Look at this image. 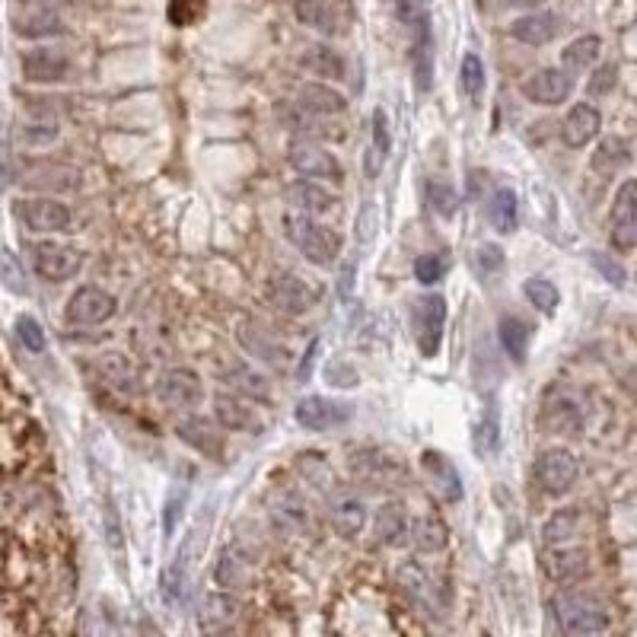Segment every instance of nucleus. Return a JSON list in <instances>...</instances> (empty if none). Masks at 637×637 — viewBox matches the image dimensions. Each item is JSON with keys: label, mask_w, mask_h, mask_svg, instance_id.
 <instances>
[{"label": "nucleus", "mask_w": 637, "mask_h": 637, "mask_svg": "<svg viewBox=\"0 0 637 637\" xmlns=\"http://www.w3.org/2000/svg\"><path fill=\"white\" fill-rule=\"evenodd\" d=\"M555 622L564 637H602L612 625V615L606 602H599L593 593L564 590L555 596Z\"/></svg>", "instance_id": "f257e3e1"}, {"label": "nucleus", "mask_w": 637, "mask_h": 637, "mask_svg": "<svg viewBox=\"0 0 637 637\" xmlns=\"http://www.w3.org/2000/svg\"><path fill=\"white\" fill-rule=\"evenodd\" d=\"M284 230L287 239L294 243V249L306 258V262H313L319 268H329L338 262L341 255V236L329 227H322L319 220L306 217V214H287L284 217Z\"/></svg>", "instance_id": "f03ea898"}, {"label": "nucleus", "mask_w": 637, "mask_h": 637, "mask_svg": "<svg viewBox=\"0 0 637 637\" xmlns=\"http://www.w3.org/2000/svg\"><path fill=\"white\" fill-rule=\"evenodd\" d=\"M539 421L545 430L561 437H577L587 430L590 421V405L574 386H552L542 395V411Z\"/></svg>", "instance_id": "7ed1b4c3"}, {"label": "nucleus", "mask_w": 637, "mask_h": 637, "mask_svg": "<svg viewBox=\"0 0 637 637\" xmlns=\"http://www.w3.org/2000/svg\"><path fill=\"white\" fill-rule=\"evenodd\" d=\"M536 478L545 494H567L580 478V459L564 446H548L536 459Z\"/></svg>", "instance_id": "20e7f679"}, {"label": "nucleus", "mask_w": 637, "mask_h": 637, "mask_svg": "<svg viewBox=\"0 0 637 637\" xmlns=\"http://www.w3.org/2000/svg\"><path fill=\"white\" fill-rule=\"evenodd\" d=\"M287 160H290V166L300 172V179H313V182L325 179V182H335V185L344 182L341 163L325 147L306 141V137H294V141H290Z\"/></svg>", "instance_id": "39448f33"}, {"label": "nucleus", "mask_w": 637, "mask_h": 637, "mask_svg": "<svg viewBox=\"0 0 637 637\" xmlns=\"http://www.w3.org/2000/svg\"><path fill=\"white\" fill-rule=\"evenodd\" d=\"M268 297L274 306L284 309V313L300 316V313H309V309L322 300V290H319V284L300 278V274L284 271V274H274L268 281Z\"/></svg>", "instance_id": "423d86ee"}, {"label": "nucleus", "mask_w": 637, "mask_h": 637, "mask_svg": "<svg viewBox=\"0 0 637 637\" xmlns=\"http://www.w3.org/2000/svg\"><path fill=\"white\" fill-rule=\"evenodd\" d=\"M13 211L32 233H61L71 227V208L55 198H20Z\"/></svg>", "instance_id": "0eeeda50"}, {"label": "nucleus", "mask_w": 637, "mask_h": 637, "mask_svg": "<svg viewBox=\"0 0 637 637\" xmlns=\"http://www.w3.org/2000/svg\"><path fill=\"white\" fill-rule=\"evenodd\" d=\"M29 255H32V268L39 271V278L55 281V284L71 281L74 274L80 271V265H83V255L77 249L51 243V239H48V243H36L29 249Z\"/></svg>", "instance_id": "6e6552de"}, {"label": "nucleus", "mask_w": 637, "mask_h": 637, "mask_svg": "<svg viewBox=\"0 0 637 637\" xmlns=\"http://www.w3.org/2000/svg\"><path fill=\"white\" fill-rule=\"evenodd\" d=\"M446 329V300L440 294H424L415 303V335L424 357H437Z\"/></svg>", "instance_id": "1a4fd4ad"}, {"label": "nucleus", "mask_w": 637, "mask_h": 637, "mask_svg": "<svg viewBox=\"0 0 637 637\" xmlns=\"http://www.w3.org/2000/svg\"><path fill=\"white\" fill-rule=\"evenodd\" d=\"M612 243L615 249L631 252L637 246V179L618 185L612 201Z\"/></svg>", "instance_id": "9d476101"}, {"label": "nucleus", "mask_w": 637, "mask_h": 637, "mask_svg": "<svg viewBox=\"0 0 637 637\" xmlns=\"http://www.w3.org/2000/svg\"><path fill=\"white\" fill-rule=\"evenodd\" d=\"M520 90L529 102H539V106H561L574 93V77L561 67H542V71L523 80Z\"/></svg>", "instance_id": "9b49d317"}, {"label": "nucleus", "mask_w": 637, "mask_h": 637, "mask_svg": "<svg viewBox=\"0 0 637 637\" xmlns=\"http://www.w3.org/2000/svg\"><path fill=\"white\" fill-rule=\"evenodd\" d=\"M118 313V300L102 287H80L77 294L67 300V319L80 325H102Z\"/></svg>", "instance_id": "f8f14e48"}, {"label": "nucleus", "mask_w": 637, "mask_h": 637, "mask_svg": "<svg viewBox=\"0 0 637 637\" xmlns=\"http://www.w3.org/2000/svg\"><path fill=\"white\" fill-rule=\"evenodd\" d=\"M157 395H160V402H163L166 408H172V411H188V408H195V405L201 402L204 389H201L198 373L179 367V370L163 373V380H160V386H157Z\"/></svg>", "instance_id": "ddd939ff"}, {"label": "nucleus", "mask_w": 637, "mask_h": 637, "mask_svg": "<svg viewBox=\"0 0 637 637\" xmlns=\"http://www.w3.org/2000/svg\"><path fill=\"white\" fill-rule=\"evenodd\" d=\"M329 523L341 539H357L367 523V504L354 491H332L329 497Z\"/></svg>", "instance_id": "4468645a"}, {"label": "nucleus", "mask_w": 637, "mask_h": 637, "mask_svg": "<svg viewBox=\"0 0 637 637\" xmlns=\"http://www.w3.org/2000/svg\"><path fill=\"white\" fill-rule=\"evenodd\" d=\"M351 418V408L344 402H332V399H322V395H306V399L297 405V424L306 430H332L341 427L344 421Z\"/></svg>", "instance_id": "2eb2a0df"}, {"label": "nucleus", "mask_w": 637, "mask_h": 637, "mask_svg": "<svg viewBox=\"0 0 637 637\" xmlns=\"http://www.w3.org/2000/svg\"><path fill=\"white\" fill-rule=\"evenodd\" d=\"M268 516L281 532H303L309 526V507L306 501L290 488H274L268 494Z\"/></svg>", "instance_id": "dca6fc26"}, {"label": "nucleus", "mask_w": 637, "mask_h": 637, "mask_svg": "<svg viewBox=\"0 0 637 637\" xmlns=\"http://www.w3.org/2000/svg\"><path fill=\"white\" fill-rule=\"evenodd\" d=\"M93 370L99 376L102 386H109L112 392H122V395H131L137 392V367L134 360L128 354H118V351H109V354H99L93 360Z\"/></svg>", "instance_id": "f3484780"}, {"label": "nucleus", "mask_w": 637, "mask_h": 637, "mask_svg": "<svg viewBox=\"0 0 637 637\" xmlns=\"http://www.w3.org/2000/svg\"><path fill=\"white\" fill-rule=\"evenodd\" d=\"M395 580H399L402 593L415 602V606L421 609H434L437 606V583H434V574L427 571V567L421 561H402L399 571H395Z\"/></svg>", "instance_id": "a211bd4d"}, {"label": "nucleus", "mask_w": 637, "mask_h": 637, "mask_svg": "<svg viewBox=\"0 0 637 637\" xmlns=\"http://www.w3.org/2000/svg\"><path fill=\"white\" fill-rule=\"evenodd\" d=\"M599 128H602L599 109L590 106V102H577V106L567 112L564 122H561V141L571 150H580L593 141V137L599 134Z\"/></svg>", "instance_id": "6ab92c4d"}, {"label": "nucleus", "mask_w": 637, "mask_h": 637, "mask_svg": "<svg viewBox=\"0 0 637 637\" xmlns=\"http://www.w3.org/2000/svg\"><path fill=\"white\" fill-rule=\"evenodd\" d=\"M351 472L360 478V481H367V485L373 488H380V485H395L402 475L399 469V462H395L389 453L383 450H360L357 456H351Z\"/></svg>", "instance_id": "aec40b11"}, {"label": "nucleus", "mask_w": 637, "mask_h": 637, "mask_svg": "<svg viewBox=\"0 0 637 637\" xmlns=\"http://www.w3.org/2000/svg\"><path fill=\"white\" fill-rule=\"evenodd\" d=\"M287 201L294 204L297 214H306V217H313V214H332L338 208V198L329 192V188L313 182V179L290 182L287 185Z\"/></svg>", "instance_id": "412c9836"}, {"label": "nucleus", "mask_w": 637, "mask_h": 637, "mask_svg": "<svg viewBox=\"0 0 637 637\" xmlns=\"http://www.w3.org/2000/svg\"><path fill=\"white\" fill-rule=\"evenodd\" d=\"M67 71H71V61L55 48H36L23 58V77L29 83H58L67 77Z\"/></svg>", "instance_id": "4be33fe9"}, {"label": "nucleus", "mask_w": 637, "mask_h": 637, "mask_svg": "<svg viewBox=\"0 0 637 637\" xmlns=\"http://www.w3.org/2000/svg\"><path fill=\"white\" fill-rule=\"evenodd\" d=\"M176 434L179 440H185L192 450L204 453V456H220L223 450V437L220 430L214 427V421L208 418H198V415H182L176 421Z\"/></svg>", "instance_id": "5701e85b"}, {"label": "nucleus", "mask_w": 637, "mask_h": 637, "mask_svg": "<svg viewBox=\"0 0 637 637\" xmlns=\"http://www.w3.org/2000/svg\"><path fill=\"white\" fill-rule=\"evenodd\" d=\"M411 532V513L402 501H389L376 510L373 516V536L376 542H386V545H402Z\"/></svg>", "instance_id": "b1692460"}, {"label": "nucleus", "mask_w": 637, "mask_h": 637, "mask_svg": "<svg viewBox=\"0 0 637 637\" xmlns=\"http://www.w3.org/2000/svg\"><path fill=\"white\" fill-rule=\"evenodd\" d=\"M558 32H561V20L555 13H529V16H520V20L510 26V36L523 45H532V48L548 45Z\"/></svg>", "instance_id": "393cba45"}, {"label": "nucleus", "mask_w": 637, "mask_h": 637, "mask_svg": "<svg viewBox=\"0 0 637 637\" xmlns=\"http://www.w3.org/2000/svg\"><path fill=\"white\" fill-rule=\"evenodd\" d=\"M421 466H424L427 478L434 481V488L440 491L443 501H450V504L459 501V497H462V478H459V472H456V466L450 459H446L443 453H437V450H427L421 456Z\"/></svg>", "instance_id": "a878e982"}, {"label": "nucleus", "mask_w": 637, "mask_h": 637, "mask_svg": "<svg viewBox=\"0 0 637 637\" xmlns=\"http://www.w3.org/2000/svg\"><path fill=\"white\" fill-rule=\"evenodd\" d=\"M214 577L227 593H239L252 583V561L243 558L239 548H223L214 564Z\"/></svg>", "instance_id": "bb28decb"}, {"label": "nucleus", "mask_w": 637, "mask_h": 637, "mask_svg": "<svg viewBox=\"0 0 637 637\" xmlns=\"http://www.w3.org/2000/svg\"><path fill=\"white\" fill-rule=\"evenodd\" d=\"M239 618V602L233 593L220 590V593H208L201 602V625L208 628V634L217 631H230Z\"/></svg>", "instance_id": "cd10ccee"}, {"label": "nucleus", "mask_w": 637, "mask_h": 637, "mask_svg": "<svg viewBox=\"0 0 637 637\" xmlns=\"http://www.w3.org/2000/svg\"><path fill=\"white\" fill-rule=\"evenodd\" d=\"M344 106H348V99L325 83H306L297 96V109L303 115H341Z\"/></svg>", "instance_id": "c85d7f7f"}, {"label": "nucleus", "mask_w": 637, "mask_h": 637, "mask_svg": "<svg viewBox=\"0 0 637 637\" xmlns=\"http://www.w3.org/2000/svg\"><path fill=\"white\" fill-rule=\"evenodd\" d=\"M214 415L227 430H255L258 427V415L249 402H243L233 392H220L214 399Z\"/></svg>", "instance_id": "c756f323"}, {"label": "nucleus", "mask_w": 637, "mask_h": 637, "mask_svg": "<svg viewBox=\"0 0 637 637\" xmlns=\"http://www.w3.org/2000/svg\"><path fill=\"white\" fill-rule=\"evenodd\" d=\"M590 571V555L587 548H571V545H561L558 552L548 561V574H552L558 583H577L583 580Z\"/></svg>", "instance_id": "7c9ffc66"}, {"label": "nucleus", "mask_w": 637, "mask_h": 637, "mask_svg": "<svg viewBox=\"0 0 637 637\" xmlns=\"http://www.w3.org/2000/svg\"><path fill=\"white\" fill-rule=\"evenodd\" d=\"M77 182H80V172L61 163H42L23 176L26 188H48V192H67V188H74Z\"/></svg>", "instance_id": "2f4dec72"}, {"label": "nucleus", "mask_w": 637, "mask_h": 637, "mask_svg": "<svg viewBox=\"0 0 637 637\" xmlns=\"http://www.w3.org/2000/svg\"><path fill=\"white\" fill-rule=\"evenodd\" d=\"M239 344L258 360H265V364H281V360H287V351L278 344V338H271L265 329H258L255 322L239 325Z\"/></svg>", "instance_id": "473e14b6"}, {"label": "nucleus", "mask_w": 637, "mask_h": 637, "mask_svg": "<svg viewBox=\"0 0 637 637\" xmlns=\"http://www.w3.org/2000/svg\"><path fill=\"white\" fill-rule=\"evenodd\" d=\"M580 532V510L577 507H564V510H555L552 516L545 520L542 526V542L548 548H561L567 542H574Z\"/></svg>", "instance_id": "72a5a7b5"}, {"label": "nucleus", "mask_w": 637, "mask_h": 637, "mask_svg": "<svg viewBox=\"0 0 637 637\" xmlns=\"http://www.w3.org/2000/svg\"><path fill=\"white\" fill-rule=\"evenodd\" d=\"M411 542H415V548L418 552H424V555H437V552H443L446 548V523L440 520L437 513H427V516H421V520H415L411 523Z\"/></svg>", "instance_id": "f704fd0d"}, {"label": "nucleus", "mask_w": 637, "mask_h": 637, "mask_svg": "<svg viewBox=\"0 0 637 637\" xmlns=\"http://www.w3.org/2000/svg\"><path fill=\"white\" fill-rule=\"evenodd\" d=\"M497 335H501V344H504V351L510 354L513 364H523L526 354H529V338H532L529 325L520 316H504L501 325H497Z\"/></svg>", "instance_id": "c9c22d12"}, {"label": "nucleus", "mask_w": 637, "mask_h": 637, "mask_svg": "<svg viewBox=\"0 0 637 637\" xmlns=\"http://www.w3.org/2000/svg\"><path fill=\"white\" fill-rule=\"evenodd\" d=\"M297 20L316 32H325V36H332L338 32V16L332 10V4H325V0H297L294 4Z\"/></svg>", "instance_id": "e433bc0d"}, {"label": "nucleus", "mask_w": 637, "mask_h": 637, "mask_svg": "<svg viewBox=\"0 0 637 637\" xmlns=\"http://www.w3.org/2000/svg\"><path fill=\"white\" fill-rule=\"evenodd\" d=\"M516 208H520V201H516L513 188H497L491 195L488 204V220L497 233H513L516 230Z\"/></svg>", "instance_id": "4c0bfd02"}, {"label": "nucleus", "mask_w": 637, "mask_h": 637, "mask_svg": "<svg viewBox=\"0 0 637 637\" xmlns=\"http://www.w3.org/2000/svg\"><path fill=\"white\" fill-rule=\"evenodd\" d=\"M599 51H602V42L596 36H580L561 51V61L567 71H587L590 64H596Z\"/></svg>", "instance_id": "58836bf2"}, {"label": "nucleus", "mask_w": 637, "mask_h": 637, "mask_svg": "<svg viewBox=\"0 0 637 637\" xmlns=\"http://www.w3.org/2000/svg\"><path fill=\"white\" fill-rule=\"evenodd\" d=\"M631 160L628 144L622 137H606V141L599 144V150L593 153V169H599L602 176H612L618 166H625Z\"/></svg>", "instance_id": "ea45409f"}, {"label": "nucleus", "mask_w": 637, "mask_h": 637, "mask_svg": "<svg viewBox=\"0 0 637 637\" xmlns=\"http://www.w3.org/2000/svg\"><path fill=\"white\" fill-rule=\"evenodd\" d=\"M303 64L313 74H319V77H332V80H341L344 77L341 55H338V51H332V48H325V45H313V48H309L306 55H303Z\"/></svg>", "instance_id": "a19ab883"}, {"label": "nucleus", "mask_w": 637, "mask_h": 637, "mask_svg": "<svg viewBox=\"0 0 637 637\" xmlns=\"http://www.w3.org/2000/svg\"><path fill=\"white\" fill-rule=\"evenodd\" d=\"M223 380H230L233 389L246 392V395H255V399H268V380L262 373H255L252 367H246V364L230 367V373H223Z\"/></svg>", "instance_id": "79ce46f5"}, {"label": "nucleus", "mask_w": 637, "mask_h": 637, "mask_svg": "<svg viewBox=\"0 0 637 637\" xmlns=\"http://www.w3.org/2000/svg\"><path fill=\"white\" fill-rule=\"evenodd\" d=\"M523 294L526 300L539 309V313H555L558 303H561V294H558V287L552 281H545V278H529L523 284Z\"/></svg>", "instance_id": "37998d69"}, {"label": "nucleus", "mask_w": 637, "mask_h": 637, "mask_svg": "<svg viewBox=\"0 0 637 637\" xmlns=\"http://www.w3.org/2000/svg\"><path fill=\"white\" fill-rule=\"evenodd\" d=\"M10 402V386L4 383V373H0V462H4V446H13L16 440V430H20L23 418L20 415H13V411L7 408Z\"/></svg>", "instance_id": "c03bdc74"}, {"label": "nucleus", "mask_w": 637, "mask_h": 637, "mask_svg": "<svg viewBox=\"0 0 637 637\" xmlns=\"http://www.w3.org/2000/svg\"><path fill=\"white\" fill-rule=\"evenodd\" d=\"M427 204L434 208L440 217H453L456 208H459V195H456V188L450 182H443V179H430L427 182Z\"/></svg>", "instance_id": "a18cd8bd"}, {"label": "nucleus", "mask_w": 637, "mask_h": 637, "mask_svg": "<svg viewBox=\"0 0 637 637\" xmlns=\"http://www.w3.org/2000/svg\"><path fill=\"white\" fill-rule=\"evenodd\" d=\"M16 29H20V36L39 39V36H58V32L64 29V23H61V16L55 10H42L36 16H29V20H23Z\"/></svg>", "instance_id": "49530a36"}, {"label": "nucleus", "mask_w": 637, "mask_h": 637, "mask_svg": "<svg viewBox=\"0 0 637 637\" xmlns=\"http://www.w3.org/2000/svg\"><path fill=\"white\" fill-rule=\"evenodd\" d=\"M204 10H208V0H169V7H166V16H169V23L172 26H192L198 23Z\"/></svg>", "instance_id": "de8ad7c7"}, {"label": "nucleus", "mask_w": 637, "mask_h": 637, "mask_svg": "<svg viewBox=\"0 0 637 637\" xmlns=\"http://www.w3.org/2000/svg\"><path fill=\"white\" fill-rule=\"evenodd\" d=\"M475 440H478V453L481 456L497 453V446H501V421H497V411L494 408L485 411V418H481V424H478Z\"/></svg>", "instance_id": "09e8293b"}, {"label": "nucleus", "mask_w": 637, "mask_h": 637, "mask_svg": "<svg viewBox=\"0 0 637 637\" xmlns=\"http://www.w3.org/2000/svg\"><path fill=\"white\" fill-rule=\"evenodd\" d=\"M16 338H20L26 344V351H45V329L39 325L36 316L23 313L20 319H16Z\"/></svg>", "instance_id": "8fccbe9b"}, {"label": "nucleus", "mask_w": 637, "mask_h": 637, "mask_svg": "<svg viewBox=\"0 0 637 637\" xmlns=\"http://www.w3.org/2000/svg\"><path fill=\"white\" fill-rule=\"evenodd\" d=\"M462 90H466L469 96H478L481 90H485V64H481L478 55H466L462 58Z\"/></svg>", "instance_id": "3c124183"}, {"label": "nucleus", "mask_w": 637, "mask_h": 637, "mask_svg": "<svg viewBox=\"0 0 637 637\" xmlns=\"http://www.w3.org/2000/svg\"><path fill=\"white\" fill-rule=\"evenodd\" d=\"M376 230H380V211H376L373 201H367L364 208H360L357 220H354V236L360 239V246H370Z\"/></svg>", "instance_id": "603ef678"}, {"label": "nucleus", "mask_w": 637, "mask_h": 637, "mask_svg": "<svg viewBox=\"0 0 637 637\" xmlns=\"http://www.w3.org/2000/svg\"><path fill=\"white\" fill-rule=\"evenodd\" d=\"M0 284L10 287L13 294H26V287H29L20 262H16L10 252H0Z\"/></svg>", "instance_id": "864d4df0"}, {"label": "nucleus", "mask_w": 637, "mask_h": 637, "mask_svg": "<svg viewBox=\"0 0 637 637\" xmlns=\"http://www.w3.org/2000/svg\"><path fill=\"white\" fill-rule=\"evenodd\" d=\"M300 472L306 475L309 485H319V488H332V469L325 466L319 456H300Z\"/></svg>", "instance_id": "5fc2aeb1"}, {"label": "nucleus", "mask_w": 637, "mask_h": 637, "mask_svg": "<svg viewBox=\"0 0 637 637\" xmlns=\"http://www.w3.org/2000/svg\"><path fill=\"white\" fill-rule=\"evenodd\" d=\"M443 271H446L443 255H421L415 262V278L421 284H437L443 278Z\"/></svg>", "instance_id": "6e6d98bb"}, {"label": "nucleus", "mask_w": 637, "mask_h": 637, "mask_svg": "<svg viewBox=\"0 0 637 637\" xmlns=\"http://www.w3.org/2000/svg\"><path fill=\"white\" fill-rule=\"evenodd\" d=\"M58 137V125L55 122H32L23 128V144L29 147H45Z\"/></svg>", "instance_id": "4d7b16f0"}, {"label": "nucleus", "mask_w": 637, "mask_h": 637, "mask_svg": "<svg viewBox=\"0 0 637 637\" xmlns=\"http://www.w3.org/2000/svg\"><path fill=\"white\" fill-rule=\"evenodd\" d=\"M615 80H618V67H615V64H602L599 71L590 77L587 90H590L593 96H606V93H612Z\"/></svg>", "instance_id": "13d9d810"}, {"label": "nucleus", "mask_w": 637, "mask_h": 637, "mask_svg": "<svg viewBox=\"0 0 637 637\" xmlns=\"http://www.w3.org/2000/svg\"><path fill=\"white\" fill-rule=\"evenodd\" d=\"M373 150L380 153V157H386V153H389V125H386L383 109L373 112Z\"/></svg>", "instance_id": "bf43d9fd"}, {"label": "nucleus", "mask_w": 637, "mask_h": 637, "mask_svg": "<svg viewBox=\"0 0 637 637\" xmlns=\"http://www.w3.org/2000/svg\"><path fill=\"white\" fill-rule=\"evenodd\" d=\"M478 262L485 271H501L504 268V249L494 246V243H485L478 249Z\"/></svg>", "instance_id": "052dcab7"}, {"label": "nucleus", "mask_w": 637, "mask_h": 637, "mask_svg": "<svg viewBox=\"0 0 637 637\" xmlns=\"http://www.w3.org/2000/svg\"><path fill=\"white\" fill-rule=\"evenodd\" d=\"M354 278H357V262H344V265H341V274H338V294H341V300L351 297Z\"/></svg>", "instance_id": "680f3d73"}, {"label": "nucleus", "mask_w": 637, "mask_h": 637, "mask_svg": "<svg viewBox=\"0 0 637 637\" xmlns=\"http://www.w3.org/2000/svg\"><path fill=\"white\" fill-rule=\"evenodd\" d=\"M593 265H596V268H602V274H606V278H609L615 287H622V284H625V271L618 268V265H606V262H602V255H593Z\"/></svg>", "instance_id": "e2e57ef3"}, {"label": "nucleus", "mask_w": 637, "mask_h": 637, "mask_svg": "<svg viewBox=\"0 0 637 637\" xmlns=\"http://www.w3.org/2000/svg\"><path fill=\"white\" fill-rule=\"evenodd\" d=\"M380 169H383V157L370 147L367 150V176H380Z\"/></svg>", "instance_id": "0e129e2a"}, {"label": "nucleus", "mask_w": 637, "mask_h": 637, "mask_svg": "<svg viewBox=\"0 0 637 637\" xmlns=\"http://www.w3.org/2000/svg\"><path fill=\"white\" fill-rule=\"evenodd\" d=\"M504 7H539L545 0H501Z\"/></svg>", "instance_id": "69168bd1"}, {"label": "nucleus", "mask_w": 637, "mask_h": 637, "mask_svg": "<svg viewBox=\"0 0 637 637\" xmlns=\"http://www.w3.org/2000/svg\"><path fill=\"white\" fill-rule=\"evenodd\" d=\"M23 4H42V7H51V4H64V0H23Z\"/></svg>", "instance_id": "338daca9"}, {"label": "nucleus", "mask_w": 637, "mask_h": 637, "mask_svg": "<svg viewBox=\"0 0 637 637\" xmlns=\"http://www.w3.org/2000/svg\"><path fill=\"white\" fill-rule=\"evenodd\" d=\"M208 637H230V631H217V634H208Z\"/></svg>", "instance_id": "774afa93"}]
</instances>
